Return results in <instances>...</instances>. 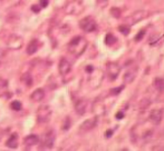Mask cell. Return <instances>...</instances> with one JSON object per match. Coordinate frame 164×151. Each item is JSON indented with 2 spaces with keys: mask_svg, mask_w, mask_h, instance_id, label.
Returning <instances> with one entry per match:
<instances>
[{
  "mask_svg": "<svg viewBox=\"0 0 164 151\" xmlns=\"http://www.w3.org/2000/svg\"><path fill=\"white\" fill-rule=\"evenodd\" d=\"M24 44V40L20 36L18 35H10L7 39V46L11 50H18L20 49Z\"/></svg>",
  "mask_w": 164,
  "mask_h": 151,
  "instance_id": "7",
  "label": "cell"
},
{
  "mask_svg": "<svg viewBox=\"0 0 164 151\" xmlns=\"http://www.w3.org/2000/svg\"><path fill=\"white\" fill-rule=\"evenodd\" d=\"M45 98V91H44V89L42 88H38V89H36L35 91L31 94L30 96V99L31 101H34V102H39V101H42Z\"/></svg>",
  "mask_w": 164,
  "mask_h": 151,
  "instance_id": "16",
  "label": "cell"
},
{
  "mask_svg": "<svg viewBox=\"0 0 164 151\" xmlns=\"http://www.w3.org/2000/svg\"><path fill=\"white\" fill-rule=\"evenodd\" d=\"M51 113H53V111H51V108H50L48 105H43V106H40L38 110H37V121L40 123H46L48 122L50 120V118H51Z\"/></svg>",
  "mask_w": 164,
  "mask_h": 151,
  "instance_id": "2",
  "label": "cell"
},
{
  "mask_svg": "<svg viewBox=\"0 0 164 151\" xmlns=\"http://www.w3.org/2000/svg\"><path fill=\"white\" fill-rule=\"evenodd\" d=\"M86 109H87V102L83 99H79L75 102V111L76 113L79 115H85L86 112Z\"/></svg>",
  "mask_w": 164,
  "mask_h": 151,
  "instance_id": "15",
  "label": "cell"
},
{
  "mask_svg": "<svg viewBox=\"0 0 164 151\" xmlns=\"http://www.w3.org/2000/svg\"><path fill=\"white\" fill-rule=\"evenodd\" d=\"M97 124V118H91V119H87L84 122L80 124V130L82 131H89V130H93Z\"/></svg>",
  "mask_w": 164,
  "mask_h": 151,
  "instance_id": "14",
  "label": "cell"
},
{
  "mask_svg": "<svg viewBox=\"0 0 164 151\" xmlns=\"http://www.w3.org/2000/svg\"><path fill=\"white\" fill-rule=\"evenodd\" d=\"M40 9H42V7H40L39 5H33V6H31V10H33L35 14H39V12H40Z\"/></svg>",
  "mask_w": 164,
  "mask_h": 151,
  "instance_id": "32",
  "label": "cell"
},
{
  "mask_svg": "<svg viewBox=\"0 0 164 151\" xmlns=\"http://www.w3.org/2000/svg\"><path fill=\"white\" fill-rule=\"evenodd\" d=\"M162 119H163V111L161 109H154L152 110L150 113V121L153 124H160L162 122Z\"/></svg>",
  "mask_w": 164,
  "mask_h": 151,
  "instance_id": "12",
  "label": "cell"
},
{
  "mask_svg": "<svg viewBox=\"0 0 164 151\" xmlns=\"http://www.w3.org/2000/svg\"><path fill=\"white\" fill-rule=\"evenodd\" d=\"M89 85L92 86V88H98L103 82L104 79V73L102 70L98 69H93V71L89 72Z\"/></svg>",
  "mask_w": 164,
  "mask_h": 151,
  "instance_id": "5",
  "label": "cell"
},
{
  "mask_svg": "<svg viewBox=\"0 0 164 151\" xmlns=\"http://www.w3.org/2000/svg\"><path fill=\"white\" fill-rule=\"evenodd\" d=\"M55 140H56V135L53 130H49L45 133L43 139V147L45 149H51L54 147L55 143Z\"/></svg>",
  "mask_w": 164,
  "mask_h": 151,
  "instance_id": "9",
  "label": "cell"
},
{
  "mask_svg": "<svg viewBox=\"0 0 164 151\" xmlns=\"http://www.w3.org/2000/svg\"><path fill=\"white\" fill-rule=\"evenodd\" d=\"M118 30H120V32H122L124 36H127L129 33V30H131V28H129V26L127 25V26H125V25H122V26H120L118 27Z\"/></svg>",
  "mask_w": 164,
  "mask_h": 151,
  "instance_id": "26",
  "label": "cell"
},
{
  "mask_svg": "<svg viewBox=\"0 0 164 151\" xmlns=\"http://www.w3.org/2000/svg\"><path fill=\"white\" fill-rule=\"evenodd\" d=\"M48 2L49 0H39V6L42 8H46L48 6Z\"/></svg>",
  "mask_w": 164,
  "mask_h": 151,
  "instance_id": "33",
  "label": "cell"
},
{
  "mask_svg": "<svg viewBox=\"0 0 164 151\" xmlns=\"http://www.w3.org/2000/svg\"><path fill=\"white\" fill-rule=\"evenodd\" d=\"M7 88H8V81L5 79H0V97L2 94H5L7 92Z\"/></svg>",
  "mask_w": 164,
  "mask_h": 151,
  "instance_id": "22",
  "label": "cell"
},
{
  "mask_svg": "<svg viewBox=\"0 0 164 151\" xmlns=\"http://www.w3.org/2000/svg\"><path fill=\"white\" fill-rule=\"evenodd\" d=\"M71 70V62L67 60V59H60V61H59V64H58V71L59 73L62 74V76H66V74H68Z\"/></svg>",
  "mask_w": 164,
  "mask_h": 151,
  "instance_id": "11",
  "label": "cell"
},
{
  "mask_svg": "<svg viewBox=\"0 0 164 151\" xmlns=\"http://www.w3.org/2000/svg\"><path fill=\"white\" fill-rule=\"evenodd\" d=\"M10 108L12 109V110H15V111H19V110H21V108H22L21 102L18 100L12 101V102L10 103Z\"/></svg>",
  "mask_w": 164,
  "mask_h": 151,
  "instance_id": "24",
  "label": "cell"
},
{
  "mask_svg": "<svg viewBox=\"0 0 164 151\" xmlns=\"http://www.w3.org/2000/svg\"><path fill=\"white\" fill-rule=\"evenodd\" d=\"M111 14H112L114 18H120L122 14V10L117 7H113L111 9Z\"/></svg>",
  "mask_w": 164,
  "mask_h": 151,
  "instance_id": "25",
  "label": "cell"
},
{
  "mask_svg": "<svg viewBox=\"0 0 164 151\" xmlns=\"http://www.w3.org/2000/svg\"><path fill=\"white\" fill-rule=\"evenodd\" d=\"M93 69H94L93 66H87V67H86V71L88 72V73H89L91 71H93Z\"/></svg>",
  "mask_w": 164,
  "mask_h": 151,
  "instance_id": "36",
  "label": "cell"
},
{
  "mask_svg": "<svg viewBox=\"0 0 164 151\" xmlns=\"http://www.w3.org/2000/svg\"><path fill=\"white\" fill-rule=\"evenodd\" d=\"M115 42H116V38L112 33H107L105 37V43L107 46H113Z\"/></svg>",
  "mask_w": 164,
  "mask_h": 151,
  "instance_id": "23",
  "label": "cell"
},
{
  "mask_svg": "<svg viewBox=\"0 0 164 151\" xmlns=\"http://www.w3.org/2000/svg\"><path fill=\"white\" fill-rule=\"evenodd\" d=\"M127 70L124 74V82L125 83H131L133 82L134 79L136 78V74H137V67L136 66H127L126 67Z\"/></svg>",
  "mask_w": 164,
  "mask_h": 151,
  "instance_id": "10",
  "label": "cell"
},
{
  "mask_svg": "<svg viewBox=\"0 0 164 151\" xmlns=\"http://www.w3.org/2000/svg\"><path fill=\"white\" fill-rule=\"evenodd\" d=\"M124 117V112H122V111H118L117 113H116V118L117 119H122Z\"/></svg>",
  "mask_w": 164,
  "mask_h": 151,
  "instance_id": "35",
  "label": "cell"
},
{
  "mask_svg": "<svg viewBox=\"0 0 164 151\" xmlns=\"http://www.w3.org/2000/svg\"><path fill=\"white\" fill-rule=\"evenodd\" d=\"M38 47H39L38 41H37L36 39H33V40L28 43V47H27V53L30 55V56H31V55H34V53H36L37 50H38Z\"/></svg>",
  "mask_w": 164,
  "mask_h": 151,
  "instance_id": "19",
  "label": "cell"
},
{
  "mask_svg": "<svg viewBox=\"0 0 164 151\" xmlns=\"http://www.w3.org/2000/svg\"><path fill=\"white\" fill-rule=\"evenodd\" d=\"M106 71L109 80L114 81V80L117 79V77H118V74L121 72V67L117 65L116 62H107Z\"/></svg>",
  "mask_w": 164,
  "mask_h": 151,
  "instance_id": "8",
  "label": "cell"
},
{
  "mask_svg": "<svg viewBox=\"0 0 164 151\" xmlns=\"http://www.w3.org/2000/svg\"><path fill=\"white\" fill-rule=\"evenodd\" d=\"M108 1H109V0H97V5H98V7L100 8H105L107 7V5H108Z\"/></svg>",
  "mask_w": 164,
  "mask_h": 151,
  "instance_id": "31",
  "label": "cell"
},
{
  "mask_svg": "<svg viewBox=\"0 0 164 151\" xmlns=\"http://www.w3.org/2000/svg\"><path fill=\"white\" fill-rule=\"evenodd\" d=\"M93 112L97 117H102L106 113V107L102 101L96 100L93 103Z\"/></svg>",
  "mask_w": 164,
  "mask_h": 151,
  "instance_id": "13",
  "label": "cell"
},
{
  "mask_svg": "<svg viewBox=\"0 0 164 151\" xmlns=\"http://www.w3.org/2000/svg\"><path fill=\"white\" fill-rule=\"evenodd\" d=\"M67 48H68L69 53L73 55L74 57H80L87 48V40L82 36L75 37L69 41Z\"/></svg>",
  "mask_w": 164,
  "mask_h": 151,
  "instance_id": "1",
  "label": "cell"
},
{
  "mask_svg": "<svg viewBox=\"0 0 164 151\" xmlns=\"http://www.w3.org/2000/svg\"><path fill=\"white\" fill-rule=\"evenodd\" d=\"M22 83H25L27 87H31L33 86V82H34V80H33V77H31V74L30 73H24L21 76V78H20Z\"/></svg>",
  "mask_w": 164,
  "mask_h": 151,
  "instance_id": "21",
  "label": "cell"
},
{
  "mask_svg": "<svg viewBox=\"0 0 164 151\" xmlns=\"http://www.w3.org/2000/svg\"><path fill=\"white\" fill-rule=\"evenodd\" d=\"M124 89V86H120L117 87V88H113V89H111V94H113V96H116V94H118L120 92H122V90Z\"/></svg>",
  "mask_w": 164,
  "mask_h": 151,
  "instance_id": "27",
  "label": "cell"
},
{
  "mask_svg": "<svg viewBox=\"0 0 164 151\" xmlns=\"http://www.w3.org/2000/svg\"><path fill=\"white\" fill-rule=\"evenodd\" d=\"M83 10H84V6L79 0H73L68 2L67 6L65 7V12L67 14H79L83 12Z\"/></svg>",
  "mask_w": 164,
  "mask_h": 151,
  "instance_id": "4",
  "label": "cell"
},
{
  "mask_svg": "<svg viewBox=\"0 0 164 151\" xmlns=\"http://www.w3.org/2000/svg\"><path fill=\"white\" fill-rule=\"evenodd\" d=\"M79 27L83 29L85 32H93L97 28V23H96V21H95V19H94L93 17L88 16V17L83 18L79 21Z\"/></svg>",
  "mask_w": 164,
  "mask_h": 151,
  "instance_id": "6",
  "label": "cell"
},
{
  "mask_svg": "<svg viewBox=\"0 0 164 151\" xmlns=\"http://www.w3.org/2000/svg\"><path fill=\"white\" fill-rule=\"evenodd\" d=\"M39 141V138L36 135H30V136H27V137L24 139V144L27 147V148H30V147H34L35 144L38 143Z\"/></svg>",
  "mask_w": 164,
  "mask_h": 151,
  "instance_id": "17",
  "label": "cell"
},
{
  "mask_svg": "<svg viewBox=\"0 0 164 151\" xmlns=\"http://www.w3.org/2000/svg\"><path fill=\"white\" fill-rule=\"evenodd\" d=\"M154 40H155V41H157V42H158V41H161V40H162V36L152 37V38H151V39H150V41H149V42H150V44H151V43H152V42H153Z\"/></svg>",
  "mask_w": 164,
  "mask_h": 151,
  "instance_id": "34",
  "label": "cell"
},
{
  "mask_svg": "<svg viewBox=\"0 0 164 151\" xmlns=\"http://www.w3.org/2000/svg\"><path fill=\"white\" fill-rule=\"evenodd\" d=\"M147 17H149V11H146V10H136L125 19V21L129 26H133V25H135V23H137L143 19H145V18H147Z\"/></svg>",
  "mask_w": 164,
  "mask_h": 151,
  "instance_id": "3",
  "label": "cell"
},
{
  "mask_svg": "<svg viewBox=\"0 0 164 151\" xmlns=\"http://www.w3.org/2000/svg\"><path fill=\"white\" fill-rule=\"evenodd\" d=\"M153 86L158 92H164V79L162 78H155L153 80Z\"/></svg>",
  "mask_w": 164,
  "mask_h": 151,
  "instance_id": "20",
  "label": "cell"
},
{
  "mask_svg": "<svg viewBox=\"0 0 164 151\" xmlns=\"http://www.w3.org/2000/svg\"><path fill=\"white\" fill-rule=\"evenodd\" d=\"M151 105L150 100H146V99H144V100H142L141 102H140V107L142 109H146L149 108V106Z\"/></svg>",
  "mask_w": 164,
  "mask_h": 151,
  "instance_id": "28",
  "label": "cell"
},
{
  "mask_svg": "<svg viewBox=\"0 0 164 151\" xmlns=\"http://www.w3.org/2000/svg\"><path fill=\"white\" fill-rule=\"evenodd\" d=\"M113 135V130H107L106 131V137L107 138H109L111 136Z\"/></svg>",
  "mask_w": 164,
  "mask_h": 151,
  "instance_id": "37",
  "label": "cell"
},
{
  "mask_svg": "<svg viewBox=\"0 0 164 151\" xmlns=\"http://www.w3.org/2000/svg\"><path fill=\"white\" fill-rule=\"evenodd\" d=\"M144 35H145V30L144 29H142L137 35L135 36V41H141L143 39V37H144Z\"/></svg>",
  "mask_w": 164,
  "mask_h": 151,
  "instance_id": "30",
  "label": "cell"
},
{
  "mask_svg": "<svg viewBox=\"0 0 164 151\" xmlns=\"http://www.w3.org/2000/svg\"><path fill=\"white\" fill-rule=\"evenodd\" d=\"M6 146H7L8 148L16 149V148L18 147V136H17L16 133L11 135V136L9 137V139L6 141Z\"/></svg>",
  "mask_w": 164,
  "mask_h": 151,
  "instance_id": "18",
  "label": "cell"
},
{
  "mask_svg": "<svg viewBox=\"0 0 164 151\" xmlns=\"http://www.w3.org/2000/svg\"><path fill=\"white\" fill-rule=\"evenodd\" d=\"M69 128H71V119H69V118H66L64 124H63V130H64V131H67Z\"/></svg>",
  "mask_w": 164,
  "mask_h": 151,
  "instance_id": "29",
  "label": "cell"
}]
</instances>
